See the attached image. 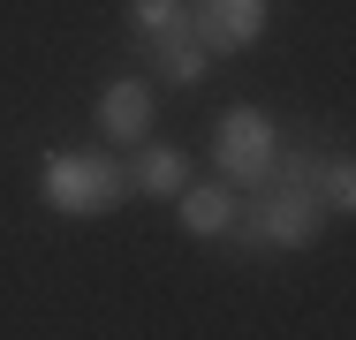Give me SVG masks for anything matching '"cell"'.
<instances>
[{
    "instance_id": "obj_1",
    "label": "cell",
    "mask_w": 356,
    "mask_h": 340,
    "mask_svg": "<svg viewBox=\"0 0 356 340\" xmlns=\"http://www.w3.org/2000/svg\"><path fill=\"white\" fill-rule=\"evenodd\" d=\"M38 204L54 219H106L129 204V159L122 151H69L54 144L38 159Z\"/></svg>"
},
{
    "instance_id": "obj_2",
    "label": "cell",
    "mask_w": 356,
    "mask_h": 340,
    "mask_svg": "<svg viewBox=\"0 0 356 340\" xmlns=\"http://www.w3.org/2000/svg\"><path fill=\"white\" fill-rule=\"evenodd\" d=\"M281 144H288V129L266 114V106H227V114L213 121V174L235 182V189H250V182L273 174Z\"/></svg>"
},
{
    "instance_id": "obj_3",
    "label": "cell",
    "mask_w": 356,
    "mask_h": 340,
    "mask_svg": "<svg viewBox=\"0 0 356 340\" xmlns=\"http://www.w3.org/2000/svg\"><path fill=\"white\" fill-rule=\"evenodd\" d=\"M273 23V0H190V38L205 53H250Z\"/></svg>"
},
{
    "instance_id": "obj_4",
    "label": "cell",
    "mask_w": 356,
    "mask_h": 340,
    "mask_svg": "<svg viewBox=\"0 0 356 340\" xmlns=\"http://www.w3.org/2000/svg\"><path fill=\"white\" fill-rule=\"evenodd\" d=\"M91 121H99V136H106V144H122V151H129V144H144V136H152V121H159V91H152V76H137V68H129V76H114V83L99 91Z\"/></svg>"
},
{
    "instance_id": "obj_5",
    "label": "cell",
    "mask_w": 356,
    "mask_h": 340,
    "mask_svg": "<svg viewBox=\"0 0 356 340\" xmlns=\"http://www.w3.org/2000/svg\"><path fill=\"white\" fill-rule=\"evenodd\" d=\"M235 204H243L235 182H182V197H175V227L197 235V242H220V235H235Z\"/></svg>"
},
{
    "instance_id": "obj_6",
    "label": "cell",
    "mask_w": 356,
    "mask_h": 340,
    "mask_svg": "<svg viewBox=\"0 0 356 340\" xmlns=\"http://www.w3.org/2000/svg\"><path fill=\"white\" fill-rule=\"evenodd\" d=\"M182 182H190V151L182 144H129V189L137 197H159V204H175L182 197Z\"/></svg>"
},
{
    "instance_id": "obj_7",
    "label": "cell",
    "mask_w": 356,
    "mask_h": 340,
    "mask_svg": "<svg viewBox=\"0 0 356 340\" xmlns=\"http://www.w3.org/2000/svg\"><path fill=\"white\" fill-rule=\"evenodd\" d=\"M144 68H152L159 83L197 91V83H205V68H213V53H205V46L190 38V23H182V31H167V38H152V46H144Z\"/></svg>"
},
{
    "instance_id": "obj_8",
    "label": "cell",
    "mask_w": 356,
    "mask_h": 340,
    "mask_svg": "<svg viewBox=\"0 0 356 340\" xmlns=\"http://www.w3.org/2000/svg\"><path fill=\"white\" fill-rule=\"evenodd\" d=\"M311 189H318V204H326V219H349L356 212V159L349 151H318V174H311Z\"/></svg>"
},
{
    "instance_id": "obj_9",
    "label": "cell",
    "mask_w": 356,
    "mask_h": 340,
    "mask_svg": "<svg viewBox=\"0 0 356 340\" xmlns=\"http://www.w3.org/2000/svg\"><path fill=\"white\" fill-rule=\"evenodd\" d=\"M122 15H129V38L152 46V38H167V31L190 23V0H122Z\"/></svg>"
}]
</instances>
